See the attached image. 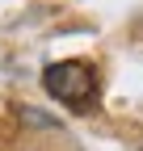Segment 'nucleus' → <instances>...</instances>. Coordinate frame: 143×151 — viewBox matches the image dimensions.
Listing matches in <instances>:
<instances>
[{
  "label": "nucleus",
  "instance_id": "obj_1",
  "mask_svg": "<svg viewBox=\"0 0 143 151\" xmlns=\"http://www.w3.org/2000/svg\"><path fill=\"white\" fill-rule=\"evenodd\" d=\"M42 88L51 92V97H59L67 109H93L97 105V71L80 63V59H63V63H51L42 71Z\"/></svg>",
  "mask_w": 143,
  "mask_h": 151
}]
</instances>
